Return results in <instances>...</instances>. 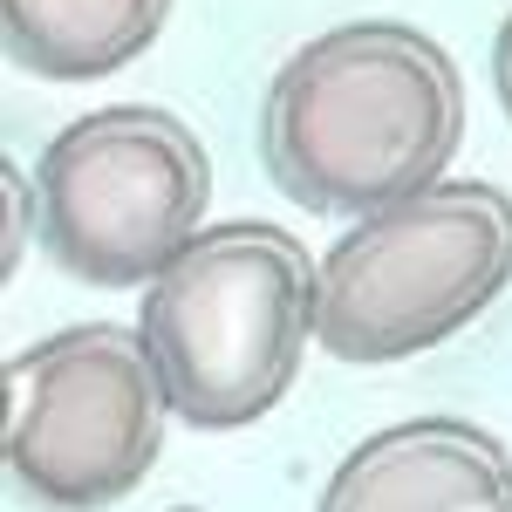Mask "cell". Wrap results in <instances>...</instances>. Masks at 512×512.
Instances as JSON below:
<instances>
[{
    "label": "cell",
    "instance_id": "277c9868",
    "mask_svg": "<svg viewBox=\"0 0 512 512\" xmlns=\"http://www.w3.org/2000/svg\"><path fill=\"white\" fill-rule=\"evenodd\" d=\"M41 253L82 287H151L205 233L212 158L158 103H110L62 123L35 158Z\"/></svg>",
    "mask_w": 512,
    "mask_h": 512
},
{
    "label": "cell",
    "instance_id": "5b68a950",
    "mask_svg": "<svg viewBox=\"0 0 512 512\" xmlns=\"http://www.w3.org/2000/svg\"><path fill=\"white\" fill-rule=\"evenodd\" d=\"M178 403L144 328L76 321L7 362V472L41 512H103L164 458Z\"/></svg>",
    "mask_w": 512,
    "mask_h": 512
},
{
    "label": "cell",
    "instance_id": "9c48e42d",
    "mask_svg": "<svg viewBox=\"0 0 512 512\" xmlns=\"http://www.w3.org/2000/svg\"><path fill=\"white\" fill-rule=\"evenodd\" d=\"M492 89H499V110L512 117V14L499 21V35H492Z\"/></svg>",
    "mask_w": 512,
    "mask_h": 512
},
{
    "label": "cell",
    "instance_id": "ba28073f",
    "mask_svg": "<svg viewBox=\"0 0 512 512\" xmlns=\"http://www.w3.org/2000/svg\"><path fill=\"white\" fill-rule=\"evenodd\" d=\"M0 185H7V246H0V274H14L21 253H28V226H41V192H35V171H21L14 158L0 164Z\"/></svg>",
    "mask_w": 512,
    "mask_h": 512
},
{
    "label": "cell",
    "instance_id": "3957f363",
    "mask_svg": "<svg viewBox=\"0 0 512 512\" xmlns=\"http://www.w3.org/2000/svg\"><path fill=\"white\" fill-rule=\"evenodd\" d=\"M512 287V192L437 178L431 192L355 219L321 253L315 342L335 362H403L472 328Z\"/></svg>",
    "mask_w": 512,
    "mask_h": 512
},
{
    "label": "cell",
    "instance_id": "8992f818",
    "mask_svg": "<svg viewBox=\"0 0 512 512\" xmlns=\"http://www.w3.org/2000/svg\"><path fill=\"white\" fill-rule=\"evenodd\" d=\"M315 512H512V451L472 417H403L328 472Z\"/></svg>",
    "mask_w": 512,
    "mask_h": 512
},
{
    "label": "cell",
    "instance_id": "6da1fadb",
    "mask_svg": "<svg viewBox=\"0 0 512 512\" xmlns=\"http://www.w3.org/2000/svg\"><path fill=\"white\" fill-rule=\"evenodd\" d=\"M465 144L458 55L410 21H342L301 41L260 96V164L308 212L369 219L431 192Z\"/></svg>",
    "mask_w": 512,
    "mask_h": 512
},
{
    "label": "cell",
    "instance_id": "7a4b0ae2",
    "mask_svg": "<svg viewBox=\"0 0 512 512\" xmlns=\"http://www.w3.org/2000/svg\"><path fill=\"white\" fill-rule=\"evenodd\" d=\"M315 260L267 219H219L144 287V342L178 424L246 431L294 390L315 342Z\"/></svg>",
    "mask_w": 512,
    "mask_h": 512
},
{
    "label": "cell",
    "instance_id": "52a82bcc",
    "mask_svg": "<svg viewBox=\"0 0 512 512\" xmlns=\"http://www.w3.org/2000/svg\"><path fill=\"white\" fill-rule=\"evenodd\" d=\"M7 55L41 82H96L130 69L171 21V0H0Z\"/></svg>",
    "mask_w": 512,
    "mask_h": 512
}]
</instances>
